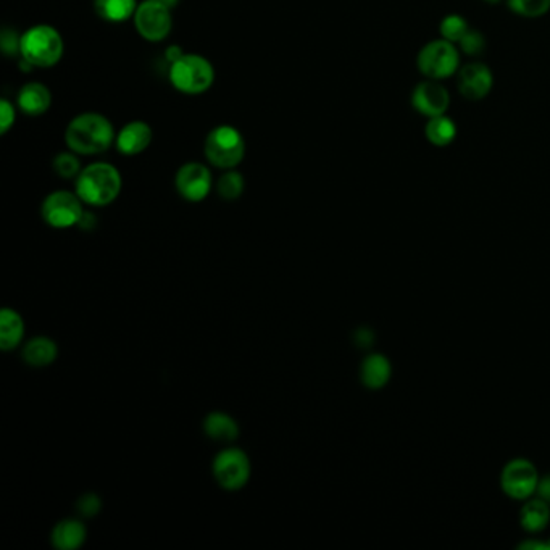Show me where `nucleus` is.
I'll list each match as a JSON object with an SVG mask.
<instances>
[{"label":"nucleus","instance_id":"f257e3e1","mask_svg":"<svg viewBox=\"0 0 550 550\" xmlns=\"http://www.w3.org/2000/svg\"><path fill=\"white\" fill-rule=\"evenodd\" d=\"M117 140L109 118L97 112H85L71 120L65 130L67 148L78 156H99L107 152Z\"/></svg>","mask_w":550,"mask_h":550},{"label":"nucleus","instance_id":"f03ea898","mask_svg":"<svg viewBox=\"0 0 550 550\" xmlns=\"http://www.w3.org/2000/svg\"><path fill=\"white\" fill-rule=\"evenodd\" d=\"M123 179L115 165L94 162L85 167L75 183V193L86 205L107 207L117 201L122 193Z\"/></svg>","mask_w":550,"mask_h":550},{"label":"nucleus","instance_id":"7ed1b4c3","mask_svg":"<svg viewBox=\"0 0 550 550\" xmlns=\"http://www.w3.org/2000/svg\"><path fill=\"white\" fill-rule=\"evenodd\" d=\"M65 42L52 24H36L22 34V59L34 68H52L62 60Z\"/></svg>","mask_w":550,"mask_h":550},{"label":"nucleus","instance_id":"20e7f679","mask_svg":"<svg viewBox=\"0 0 550 550\" xmlns=\"http://www.w3.org/2000/svg\"><path fill=\"white\" fill-rule=\"evenodd\" d=\"M203 156L220 170H233L246 157V140L231 124H218L205 138Z\"/></svg>","mask_w":550,"mask_h":550},{"label":"nucleus","instance_id":"39448f33","mask_svg":"<svg viewBox=\"0 0 550 550\" xmlns=\"http://www.w3.org/2000/svg\"><path fill=\"white\" fill-rule=\"evenodd\" d=\"M171 86L186 95L207 93L215 83V68L209 59L199 54H185L171 63L168 70Z\"/></svg>","mask_w":550,"mask_h":550},{"label":"nucleus","instance_id":"423d86ee","mask_svg":"<svg viewBox=\"0 0 550 550\" xmlns=\"http://www.w3.org/2000/svg\"><path fill=\"white\" fill-rule=\"evenodd\" d=\"M460 67V54L457 44L446 40L429 41L419 50L417 57V68L427 79L450 78L457 75Z\"/></svg>","mask_w":550,"mask_h":550},{"label":"nucleus","instance_id":"0eeeda50","mask_svg":"<svg viewBox=\"0 0 550 550\" xmlns=\"http://www.w3.org/2000/svg\"><path fill=\"white\" fill-rule=\"evenodd\" d=\"M83 203L85 202L79 199L77 193L54 191L42 202L41 215L50 228L67 230L79 225L81 218L85 215Z\"/></svg>","mask_w":550,"mask_h":550},{"label":"nucleus","instance_id":"6e6552de","mask_svg":"<svg viewBox=\"0 0 550 550\" xmlns=\"http://www.w3.org/2000/svg\"><path fill=\"white\" fill-rule=\"evenodd\" d=\"M132 22L140 38L149 42H162L170 36L173 28L171 8L160 0H144L138 5Z\"/></svg>","mask_w":550,"mask_h":550},{"label":"nucleus","instance_id":"1a4fd4ad","mask_svg":"<svg viewBox=\"0 0 550 550\" xmlns=\"http://www.w3.org/2000/svg\"><path fill=\"white\" fill-rule=\"evenodd\" d=\"M213 476L218 484L226 491H240L250 480V460L244 450L238 447L221 450L213 460Z\"/></svg>","mask_w":550,"mask_h":550},{"label":"nucleus","instance_id":"9d476101","mask_svg":"<svg viewBox=\"0 0 550 550\" xmlns=\"http://www.w3.org/2000/svg\"><path fill=\"white\" fill-rule=\"evenodd\" d=\"M539 474L527 458H513L502 470L500 486L513 500H527L537 491Z\"/></svg>","mask_w":550,"mask_h":550},{"label":"nucleus","instance_id":"9b49d317","mask_svg":"<svg viewBox=\"0 0 550 550\" xmlns=\"http://www.w3.org/2000/svg\"><path fill=\"white\" fill-rule=\"evenodd\" d=\"M178 194L187 202H202L209 197L213 187L212 171L201 162H187L179 167L175 176Z\"/></svg>","mask_w":550,"mask_h":550},{"label":"nucleus","instance_id":"f8f14e48","mask_svg":"<svg viewBox=\"0 0 550 550\" xmlns=\"http://www.w3.org/2000/svg\"><path fill=\"white\" fill-rule=\"evenodd\" d=\"M411 105L423 117H437L449 109V91L437 79L421 81L411 93Z\"/></svg>","mask_w":550,"mask_h":550},{"label":"nucleus","instance_id":"ddd939ff","mask_svg":"<svg viewBox=\"0 0 550 550\" xmlns=\"http://www.w3.org/2000/svg\"><path fill=\"white\" fill-rule=\"evenodd\" d=\"M494 85L492 71L486 63H466L458 70L457 87L468 101H481L484 99Z\"/></svg>","mask_w":550,"mask_h":550},{"label":"nucleus","instance_id":"4468645a","mask_svg":"<svg viewBox=\"0 0 550 550\" xmlns=\"http://www.w3.org/2000/svg\"><path fill=\"white\" fill-rule=\"evenodd\" d=\"M152 140H154V131L150 124L142 120H134L124 124L117 132L115 148L122 156H140L150 146Z\"/></svg>","mask_w":550,"mask_h":550},{"label":"nucleus","instance_id":"2eb2a0df","mask_svg":"<svg viewBox=\"0 0 550 550\" xmlns=\"http://www.w3.org/2000/svg\"><path fill=\"white\" fill-rule=\"evenodd\" d=\"M16 105L28 117H41L52 107V93L42 83H26L16 95Z\"/></svg>","mask_w":550,"mask_h":550},{"label":"nucleus","instance_id":"dca6fc26","mask_svg":"<svg viewBox=\"0 0 550 550\" xmlns=\"http://www.w3.org/2000/svg\"><path fill=\"white\" fill-rule=\"evenodd\" d=\"M87 537V529L85 523L79 519H62L55 525L50 535V541L55 549L59 550H78L83 547Z\"/></svg>","mask_w":550,"mask_h":550},{"label":"nucleus","instance_id":"f3484780","mask_svg":"<svg viewBox=\"0 0 550 550\" xmlns=\"http://www.w3.org/2000/svg\"><path fill=\"white\" fill-rule=\"evenodd\" d=\"M391 373H392L391 362L388 356L383 354H372L366 356L360 368V376H362L365 388L373 389V391L384 388L391 380Z\"/></svg>","mask_w":550,"mask_h":550},{"label":"nucleus","instance_id":"a211bd4d","mask_svg":"<svg viewBox=\"0 0 550 550\" xmlns=\"http://www.w3.org/2000/svg\"><path fill=\"white\" fill-rule=\"evenodd\" d=\"M24 321L18 311L4 309L0 311V349L14 350L23 342Z\"/></svg>","mask_w":550,"mask_h":550},{"label":"nucleus","instance_id":"6ab92c4d","mask_svg":"<svg viewBox=\"0 0 550 550\" xmlns=\"http://www.w3.org/2000/svg\"><path fill=\"white\" fill-rule=\"evenodd\" d=\"M203 431L212 441L223 444H230L239 437V425L236 419L221 411H213L203 419Z\"/></svg>","mask_w":550,"mask_h":550},{"label":"nucleus","instance_id":"aec40b11","mask_svg":"<svg viewBox=\"0 0 550 550\" xmlns=\"http://www.w3.org/2000/svg\"><path fill=\"white\" fill-rule=\"evenodd\" d=\"M550 521V505L543 499H527L519 513V523L527 533H541Z\"/></svg>","mask_w":550,"mask_h":550},{"label":"nucleus","instance_id":"412c9836","mask_svg":"<svg viewBox=\"0 0 550 550\" xmlns=\"http://www.w3.org/2000/svg\"><path fill=\"white\" fill-rule=\"evenodd\" d=\"M94 10L99 18L109 23H124L131 20L136 10V0H94Z\"/></svg>","mask_w":550,"mask_h":550},{"label":"nucleus","instance_id":"4be33fe9","mask_svg":"<svg viewBox=\"0 0 550 550\" xmlns=\"http://www.w3.org/2000/svg\"><path fill=\"white\" fill-rule=\"evenodd\" d=\"M59 356V347L52 339L40 336L32 341L26 342L23 349V360L32 366L42 368L54 364Z\"/></svg>","mask_w":550,"mask_h":550},{"label":"nucleus","instance_id":"5701e85b","mask_svg":"<svg viewBox=\"0 0 550 550\" xmlns=\"http://www.w3.org/2000/svg\"><path fill=\"white\" fill-rule=\"evenodd\" d=\"M457 124L446 113L428 118L425 136L431 146H436V148L449 146L457 138Z\"/></svg>","mask_w":550,"mask_h":550},{"label":"nucleus","instance_id":"b1692460","mask_svg":"<svg viewBox=\"0 0 550 550\" xmlns=\"http://www.w3.org/2000/svg\"><path fill=\"white\" fill-rule=\"evenodd\" d=\"M246 189V181L239 171L225 170V173L218 178L217 191L218 195L223 201L233 202L239 199Z\"/></svg>","mask_w":550,"mask_h":550},{"label":"nucleus","instance_id":"393cba45","mask_svg":"<svg viewBox=\"0 0 550 550\" xmlns=\"http://www.w3.org/2000/svg\"><path fill=\"white\" fill-rule=\"evenodd\" d=\"M468 30H470V26L466 23L465 18L457 15V14L444 16L441 24H439L442 40L449 41L454 44H458Z\"/></svg>","mask_w":550,"mask_h":550},{"label":"nucleus","instance_id":"a878e982","mask_svg":"<svg viewBox=\"0 0 550 550\" xmlns=\"http://www.w3.org/2000/svg\"><path fill=\"white\" fill-rule=\"evenodd\" d=\"M507 7L523 18H541L550 10V0H507Z\"/></svg>","mask_w":550,"mask_h":550},{"label":"nucleus","instance_id":"bb28decb","mask_svg":"<svg viewBox=\"0 0 550 550\" xmlns=\"http://www.w3.org/2000/svg\"><path fill=\"white\" fill-rule=\"evenodd\" d=\"M54 171L63 179H73L78 178L79 173H81V162H79L78 154L77 152H60L57 154L52 162Z\"/></svg>","mask_w":550,"mask_h":550},{"label":"nucleus","instance_id":"cd10ccee","mask_svg":"<svg viewBox=\"0 0 550 550\" xmlns=\"http://www.w3.org/2000/svg\"><path fill=\"white\" fill-rule=\"evenodd\" d=\"M458 49H460V52H464L468 57H478L486 49V38H484L482 32L474 30V28H470L465 32V36L458 42Z\"/></svg>","mask_w":550,"mask_h":550},{"label":"nucleus","instance_id":"c85d7f7f","mask_svg":"<svg viewBox=\"0 0 550 550\" xmlns=\"http://www.w3.org/2000/svg\"><path fill=\"white\" fill-rule=\"evenodd\" d=\"M0 47L7 57H15L22 52V36L10 28H4L0 34Z\"/></svg>","mask_w":550,"mask_h":550},{"label":"nucleus","instance_id":"c756f323","mask_svg":"<svg viewBox=\"0 0 550 550\" xmlns=\"http://www.w3.org/2000/svg\"><path fill=\"white\" fill-rule=\"evenodd\" d=\"M77 509L86 518L95 517L102 509L101 499H99V496H95V494H86V496L78 499Z\"/></svg>","mask_w":550,"mask_h":550},{"label":"nucleus","instance_id":"7c9ffc66","mask_svg":"<svg viewBox=\"0 0 550 550\" xmlns=\"http://www.w3.org/2000/svg\"><path fill=\"white\" fill-rule=\"evenodd\" d=\"M16 112L12 102L7 99L0 101V134H7L15 124Z\"/></svg>","mask_w":550,"mask_h":550},{"label":"nucleus","instance_id":"2f4dec72","mask_svg":"<svg viewBox=\"0 0 550 550\" xmlns=\"http://www.w3.org/2000/svg\"><path fill=\"white\" fill-rule=\"evenodd\" d=\"M536 492L539 494L544 502H547L550 505V474L544 476L543 480H539Z\"/></svg>","mask_w":550,"mask_h":550},{"label":"nucleus","instance_id":"473e14b6","mask_svg":"<svg viewBox=\"0 0 550 550\" xmlns=\"http://www.w3.org/2000/svg\"><path fill=\"white\" fill-rule=\"evenodd\" d=\"M183 55H185V50L179 46H168V49L165 50V59L168 60L170 65L179 60Z\"/></svg>","mask_w":550,"mask_h":550},{"label":"nucleus","instance_id":"72a5a7b5","mask_svg":"<svg viewBox=\"0 0 550 550\" xmlns=\"http://www.w3.org/2000/svg\"><path fill=\"white\" fill-rule=\"evenodd\" d=\"M160 2H162V4H165L167 7L171 8V10H173V8L178 5L179 0H160Z\"/></svg>","mask_w":550,"mask_h":550},{"label":"nucleus","instance_id":"f704fd0d","mask_svg":"<svg viewBox=\"0 0 550 550\" xmlns=\"http://www.w3.org/2000/svg\"><path fill=\"white\" fill-rule=\"evenodd\" d=\"M484 2H486V4H491V5H496L500 0H484Z\"/></svg>","mask_w":550,"mask_h":550}]
</instances>
